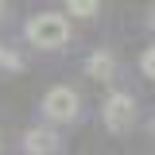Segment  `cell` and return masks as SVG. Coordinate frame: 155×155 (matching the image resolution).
Masks as SVG:
<instances>
[{
  "label": "cell",
  "instance_id": "6da1fadb",
  "mask_svg": "<svg viewBox=\"0 0 155 155\" xmlns=\"http://www.w3.org/2000/svg\"><path fill=\"white\" fill-rule=\"evenodd\" d=\"M27 43L39 47V51H58L70 43V19L58 16V12H39V16L27 19Z\"/></svg>",
  "mask_w": 155,
  "mask_h": 155
},
{
  "label": "cell",
  "instance_id": "7a4b0ae2",
  "mask_svg": "<svg viewBox=\"0 0 155 155\" xmlns=\"http://www.w3.org/2000/svg\"><path fill=\"white\" fill-rule=\"evenodd\" d=\"M101 116H105V128H109V132H128V128L136 124V101H132V93H109Z\"/></svg>",
  "mask_w": 155,
  "mask_h": 155
},
{
  "label": "cell",
  "instance_id": "3957f363",
  "mask_svg": "<svg viewBox=\"0 0 155 155\" xmlns=\"http://www.w3.org/2000/svg\"><path fill=\"white\" fill-rule=\"evenodd\" d=\"M78 105H81V101H78V89H70V85H51L47 97H43V113L51 116V120H58V124L74 120Z\"/></svg>",
  "mask_w": 155,
  "mask_h": 155
},
{
  "label": "cell",
  "instance_id": "277c9868",
  "mask_svg": "<svg viewBox=\"0 0 155 155\" xmlns=\"http://www.w3.org/2000/svg\"><path fill=\"white\" fill-rule=\"evenodd\" d=\"M23 151L27 155H54L58 151V136L51 128H27L23 132Z\"/></svg>",
  "mask_w": 155,
  "mask_h": 155
},
{
  "label": "cell",
  "instance_id": "5b68a950",
  "mask_svg": "<svg viewBox=\"0 0 155 155\" xmlns=\"http://www.w3.org/2000/svg\"><path fill=\"white\" fill-rule=\"evenodd\" d=\"M113 70H116V62H113V54H109V51H93V54L85 58V74L97 78V81H109V78H113Z\"/></svg>",
  "mask_w": 155,
  "mask_h": 155
},
{
  "label": "cell",
  "instance_id": "8992f818",
  "mask_svg": "<svg viewBox=\"0 0 155 155\" xmlns=\"http://www.w3.org/2000/svg\"><path fill=\"white\" fill-rule=\"evenodd\" d=\"M97 8H101V0H66V12H70V16H78V19L97 16Z\"/></svg>",
  "mask_w": 155,
  "mask_h": 155
},
{
  "label": "cell",
  "instance_id": "52a82bcc",
  "mask_svg": "<svg viewBox=\"0 0 155 155\" xmlns=\"http://www.w3.org/2000/svg\"><path fill=\"white\" fill-rule=\"evenodd\" d=\"M0 70H23V58L16 54V51H8V47H0Z\"/></svg>",
  "mask_w": 155,
  "mask_h": 155
},
{
  "label": "cell",
  "instance_id": "ba28073f",
  "mask_svg": "<svg viewBox=\"0 0 155 155\" xmlns=\"http://www.w3.org/2000/svg\"><path fill=\"white\" fill-rule=\"evenodd\" d=\"M140 70H143V78L155 81V47H147V51L140 54Z\"/></svg>",
  "mask_w": 155,
  "mask_h": 155
},
{
  "label": "cell",
  "instance_id": "9c48e42d",
  "mask_svg": "<svg viewBox=\"0 0 155 155\" xmlns=\"http://www.w3.org/2000/svg\"><path fill=\"white\" fill-rule=\"evenodd\" d=\"M147 27L155 31V4H151V12H147Z\"/></svg>",
  "mask_w": 155,
  "mask_h": 155
},
{
  "label": "cell",
  "instance_id": "30bf717a",
  "mask_svg": "<svg viewBox=\"0 0 155 155\" xmlns=\"http://www.w3.org/2000/svg\"><path fill=\"white\" fill-rule=\"evenodd\" d=\"M151 136H155V116H151Z\"/></svg>",
  "mask_w": 155,
  "mask_h": 155
},
{
  "label": "cell",
  "instance_id": "8fae6325",
  "mask_svg": "<svg viewBox=\"0 0 155 155\" xmlns=\"http://www.w3.org/2000/svg\"><path fill=\"white\" fill-rule=\"evenodd\" d=\"M0 16H4V0H0Z\"/></svg>",
  "mask_w": 155,
  "mask_h": 155
}]
</instances>
